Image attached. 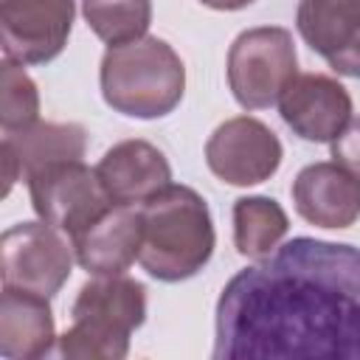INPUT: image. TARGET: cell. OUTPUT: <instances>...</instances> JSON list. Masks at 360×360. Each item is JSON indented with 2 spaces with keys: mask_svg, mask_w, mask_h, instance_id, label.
I'll use <instances>...</instances> for the list:
<instances>
[{
  "mask_svg": "<svg viewBox=\"0 0 360 360\" xmlns=\"http://www.w3.org/2000/svg\"><path fill=\"white\" fill-rule=\"evenodd\" d=\"M217 360L360 357V248L295 236L219 292Z\"/></svg>",
  "mask_w": 360,
  "mask_h": 360,
  "instance_id": "1",
  "label": "cell"
},
{
  "mask_svg": "<svg viewBox=\"0 0 360 360\" xmlns=\"http://www.w3.org/2000/svg\"><path fill=\"white\" fill-rule=\"evenodd\" d=\"M143 239L138 264L158 281L174 284L197 276L217 245L214 219L202 194L191 186L169 183L141 202Z\"/></svg>",
  "mask_w": 360,
  "mask_h": 360,
  "instance_id": "2",
  "label": "cell"
},
{
  "mask_svg": "<svg viewBox=\"0 0 360 360\" xmlns=\"http://www.w3.org/2000/svg\"><path fill=\"white\" fill-rule=\"evenodd\" d=\"M98 84L107 107L121 115L152 121L169 115L186 93V65L160 37L110 45L101 56Z\"/></svg>",
  "mask_w": 360,
  "mask_h": 360,
  "instance_id": "3",
  "label": "cell"
},
{
  "mask_svg": "<svg viewBox=\"0 0 360 360\" xmlns=\"http://www.w3.org/2000/svg\"><path fill=\"white\" fill-rule=\"evenodd\" d=\"M70 329L56 338L65 360H124L129 335L146 321V287L129 276H93L76 292Z\"/></svg>",
  "mask_w": 360,
  "mask_h": 360,
  "instance_id": "4",
  "label": "cell"
},
{
  "mask_svg": "<svg viewBox=\"0 0 360 360\" xmlns=\"http://www.w3.org/2000/svg\"><path fill=\"white\" fill-rule=\"evenodd\" d=\"M225 73L239 107L264 110L278 104L287 84L298 76L292 34L281 25H259L242 31L228 48Z\"/></svg>",
  "mask_w": 360,
  "mask_h": 360,
  "instance_id": "5",
  "label": "cell"
},
{
  "mask_svg": "<svg viewBox=\"0 0 360 360\" xmlns=\"http://www.w3.org/2000/svg\"><path fill=\"white\" fill-rule=\"evenodd\" d=\"M73 242L42 219L17 222L0 236V276L3 287L28 290L53 298L73 273Z\"/></svg>",
  "mask_w": 360,
  "mask_h": 360,
  "instance_id": "6",
  "label": "cell"
},
{
  "mask_svg": "<svg viewBox=\"0 0 360 360\" xmlns=\"http://www.w3.org/2000/svg\"><path fill=\"white\" fill-rule=\"evenodd\" d=\"M25 183L37 217L59 228L68 239L82 233L93 219H98L112 205L96 169L84 166L82 160L53 163L28 177Z\"/></svg>",
  "mask_w": 360,
  "mask_h": 360,
  "instance_id": "7",
  "label": "cell"
},
{
  "mask_svg": "<svg viewBox=\"0 0 360 360\" xmlns=\"http://www.w3.org/2000/svg\"><path fill=\"white\" fill-rule=\"evenodd\" d=\"M284 158L278 135L253 115L222 121L205 141L208 169L231 186H256L270 180Z\"/></svg>",
  "mask_w": 360,
  "mask_h": 360,
  "instance_id": "8",
  "label": "cell"
},
{
  "mask_svg": "<svg viewBox=\"0 0 360 360\" xmlns=\"http://www.w3.org/2000/svg\"><path fill=\"white\" fill-rule=\"evenodd\" d=\"M76 0H0L3 56L17 65L53 62L70 37Z\"/></svg>",
  "mask_w": 360,
  "mask_h": 360,
  "instance_id": "9",
  "label": "cell"
},
{
  "mask_svg": "<svg viewBox=\"0 0 360 360\" xmlns=\"http://www.w3.org/2000/svg\"><path fill=\"white\" fill-rule=\"evenodd\" d=\"M284 124L309 143H332L352 121L349 90L326 73H298L278 98Z\"/></svg>",
  "mask_w": 360,
  "mask_h": 360,
  "instance_id": "10",
  "label": "cell"
},
{
  "mask_svg": "<svg viewBox=\"0 0 360 360\" xmlns=\"http://www.w3.org/2000/svg\"><path fill=\"white\" fill-rule=\"evenodd\" d=\"M295 28L335 73L360 79V0H298Z\"/></svg>",
  "mask_w": 360,
  "mask_h": 360,
  "instance_id": "11",
  "label": "cell"
},
{
  "mask_svg": "<svg viewBox=\"0 0 360 360\" xmlns=\"http://www.w3.org/2000/svg\"><path fill=\"white\" fill-rule=\"evenodd\" d=\"M292 205L315 228H352L360 219V177L335 160L304 166L292 180Z\"/></svg>",
  "mask_w": 360,
  "mask_h": 360,
  "instance_id": "12",
  "label": "cell"
},
{
  "mask_svg": "<svg viewBox=\"0 0 360 360\" xmlns=\"http://www.w3.org/2000/svg\"><path fill=\"white\" fill-rule=\"evenodd\" d=\"M87 149V132L82 124H56V121H37L25 129L3 132L0 155H3V197H8L17 180H28L37 172L62 163V160H82Z\"/></svg>",
  "mask_w": 360,
  "mask_h": 360,
  "instance_id": "13",
  "label": "cell"
},
{
  "mask_svg": "<svg viewBox=\"0 0 360 360\" xmlns=\"http://www.w3.org/2000/svg\"><path fill=\"white\" fill-rule=\"evenodd\" d=\"M141 239H143L141 205L112 202L98 219H93L70 242L82 270H87L90 276H121L138 262Z\"/></svg>",
  "mask_w": 360,
  "mask_h": 360,
  "instance_id": "14",
  "label": "cell"
},
{
  "mask_svg": "<svg viewBox=\"0 0 360 360\" xmlns=\"http://www.w3.org/2000/svg\"><path fill=\"white\" fill-rule=\"evenodd\" d=\"M96 174L115 205H141L172 183L166 155L141 138L118 141L96 163Z\"/></svg>",
  "mask_w": 360,
  "mask_h": 360,
  "instance_id": "15",
  "label": "cell"
},
{
  "mask_svg": "<svg viewBox=\"0 0 360 360\" xmlns=\"http://www.w3.org/2000/svg\"><path fill=\"white\" fill-rule=\"evenodd\" d=\"M56 326L45 295L3 287L0 295V354L6 360H39L53 352Z\"/></svg>",
  "mask_w": 360,
  "mask_h": 360,
  "instance_id": "16",
  "label": "cell"
},
{
  "mask_svg": "<svg viewBox=\"0 0 360 360\" xmlns=\"http://www.w3.org/2000/svg\"><path fill=\"white\" fill-rule=\"evenodd\" d=\"M290 231L287 211L262 194L239 197L233 202V245L248 259H262L273 253Z\"/></svg>",
  "mask_w": 360,
  "mask_h": 360,
  "instance_id": "17",
  "label": "cell"
},
{
  "mask_svg": "<svg viewBox=\"0 0 360 360\" xmlns=\"http://www.w3.org/2000/svg\"><path fill=\"white\" fill-rule=\"evenodd\" d=\"M90 31L107 45H124L146 37L152 25V0H82Z\"/></svg>",
  "mask_w": 360,
  "mask_h": 360,
  "instance_id": "18",
  "label": "cell"
},
{
  "mask_svg": "<svg viewBox=\"0 0 360 360\" xmlns=\"http://www.w3.org/2000/svg\"><path fill=\"white\" fill-rule=\"evenodd\" d=\"M39 121V90L22 65L3 59L0 65V124L3 132L25 129Z\"/></svg>",
  "mask_w": 360,
  "mask_h": 360,
  "instance_id": "19",
  "label": "cell"
},
{
  "mask_svg": "<svg viewBox=\"0 0 360 360\" xmlns=\"http://www.w3.org/2000/svg\"><path fill=\"white\" fill-rule=\"evenodd\" d=\"M332 160L360 177V118H352L346 129L332 141Z\"/></svg>",
  "mask_w": 360,
  "mask_h": 360,
  "instance_id": "20",
  "label": "cell"
},
{
  "mask_svg": "<svg viewBox=\"0 0 360 360\" xmlns=\"http://www.w3.org/2000/svg\"><path fill=\"white\" fill-rule=\"evenodd\" d=\"M200 3L214 8V11H239V8H245V6H250L256 0H200Z\"/></svg>",
  "mask_w": 360,
  "mask_h": 360,
  "instance_id": "21",
  "label": "cell"
}]
</instances>
